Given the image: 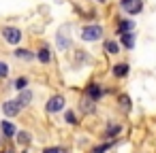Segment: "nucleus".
Wrapping results in <instances>:
<instances>
[{"mask_svg": "<svg viewBox=\"0 0 156 153\" xmlns=\"http://www.w3.org/2000/svg\"><path fill=\"white\" fill-rule=\"evenodd\" d=\"M101 36H103V26H98V24H90V26H83L81 28V41L94 43Z\"/></svg>", "mask_w": 156, "mask_h": 153, "instance_id": "nucleus-1", "label": "nucleus"}, {"mask_svg": "<svg viewBox=\"0 0 156 153\" xmlns=\"http://www.w3.org/2000/svg\"><path fill=\"white\" fill-rule=\"evenodd\" d=\"M22 104H20V100L17 98H13V100H7L5 104H2V113L7 115V117H17L20 113H22Z\"/></svg>", "mask_w": 156, "mask_h": 153, "instance_id": "nucleus-2", "label": "nucleus"}, {"mask_svg": "<svg viewBox=\"0 0 156 153\" xmlns=\"http://www.w3.org/2000/svg\"><path fill=\"white\" fill-rule=\"evenodd\" d=\"M120 7H122L128 15H137V13H141L143 2H141V0H120Z\"/></svg>", "mask_w": 156, "mask_h": 153, "instance_id": "nucleus-3", "label": "nucleus"}, {"mask_svg": "<svg viewBox=\"0 0 156 153\" xmlns=\"http://www.w3.org/2000/svg\"><path fill=\"white\" fill-rule=\"evenodd\" d=\"M2 38H5L9 45H17V43L22 41V32H20L17 28H5V30H2Z\"/></svg>", "mask_w": 156, "mask_h": 153, "instance_id": "nucleus-4", "label": "nucleus"}, {"mask_svg": "<svg viewBox=\"0 0 156 153\" xmlns=\"http://www.w3.org/2000/svg\"><path fill=\"white\" fill-rule=\"evenodd\" d=\"M64 108V98L62 96H51L49 100H47V104H45V111L47 113H58V111H62Z\"/></svg>", "mask_w": 156, "mask_h": 153, "instance_id": "nucleus-5", "label": "nucleus"}, {"mask_svg": "<svg viewBox=\"0 0 156 153\" xmlns=\"http://www.w3.org/2000/svg\"><path fill=\"white\" fill-rule=\"evenodd\" d=\"M58 47H60L62 51H66V49L71 47V36H69V26H66V28H60V32H58Z\"/></svg>", "mask_w": 156, "mask_h": 153, "instance_id": "nucleus-6", "label": "nucleus"}, {"mask_svg": "<svg viewBox=\"0 0 156 153\" xmlns=\"http://www.w3.org/2000/svg\"><path fill=\"white\" fill-rule=\"evenodd\" d=\"M86 96H88L90 100L98 102V100H101V96H103V89H101V85H98V83H90V85L86 87Z\"/></svg>", "mask_w": 156, "mask_h": 153, "instance_id": "nucleus-7", "label": "nucleus"}, {"mask_svg": "<svg viewBox=\"0 0 156 153\" xmlns=\"http://www.w3.org/2000/svg\"><path fill=\"white\" fill-rule=\"evenodd\" d=\"M0 132H2V136H7V138L17 136V130H15V125L11 121H0Z\"/></svg>", "mask_w": 156, "mask_h": 153, "instance_id": "nucleus-8", "label": "nucleus"}, {"mask_svg": "<svg viewBox=\"0 0 156 153\" xmlns=\"http://www.w3.org/2000/svg\"><path fill=\"white\" fill-rule=\"evenodd\" d=\"M79 108H81V113L83 115H90V113H94V108H96V104H94V100H90L88 96L79 102Z\"/></svg>", "mask_w": 156, "mask_h": 153, "instance_id": "nucleus-9", "label": "nucleus"}, {"mask_svg": "<svg viewBox=\"0 0 156 153\" xmlns=\"http://www.w3.org/2000/svg\"><path fill=\"white\" fill-rule=\"evenodd\" d=\"M128 32H135V22L130 19H124L118 24V34H128Z\"/></svg>", "mask_w": 156, "mask_h": 153, "instance_id": "nucleus-10", "label": "nucleus"}, {"mask_svg": "<svg viewBox=\"0 0 156 153\" xmlns=\"http://www.w3.org/2000/svg\"><path fill=\"white\" fill-rule=\"evenodd\" d=\"M17 100H20V104H22V106H28V104L34 100V94H32L30 89H24V91H20Z\"/></svg>", "mask_w": 156, "mask_h": 153, "instance_id": "nucleus-11", "label": "nucleus"}, {"mask_svg": "<svg viewBox=\"0 0 156 153\" xmlns=\"http://www.w3.org/2000/svg\"><path fill=\"white\" fill-rule=\"evenodd\" d=\"M120 41L126 49H133L135 47V32H128V34H120Z\"/></svg>", "mask_w": 156, "mask_h": 153, "instance_id": "nucleus-12", "label": "nucleus"}, {"mask_svg": "<svg viewBox=\"0 0 156 153\" xmlns=\"http://www.w3.org/2000/svg\"><path fill=\"white\" fill-rule=\"evenodd\" d=\"M37 58H39V62H41V64H49V62H51V51H49L47 47H43V49H39Z\"/></svg>", "mask_w": 156, "mask_h": 153, "instance_id": "nucleus-13", "label": "nucleus"}, {"mask_svg": "<svg viewBox=\"0 0 156 153\" xmlns=\"http://www.w3.org/2000/svg\"><path fill=\"white\" fill-rule=\"evenodd\" d=\"M120 132H122V125H120V123H111V125L107 128L105 136H107V138H115V136H118Z\"/></svg>", "mask_w": 156, "mask_h": 153, "instance_id": "nucleus-14", "label": "nucleus"}, {"mask_svg": "<svg viewBox=\"0 0 156 153\" xmlns=\"http://www.w3.org/2000/svg\"><path fill=\"white\" fill-rule=\"evenodd\" d=\"M105 51L111 53V55H115V53H120V45L115 41H105Z\"/></svg>", "mask_w": 156, "mask_h": 153, "instance_id": "nucleus-15", "label": "nucleus"}, {"mask_svg": "<svg viewBox=\"0 0 156 153\" xmlns=\"http://www.w3.org/2000/svg\"><path fill=\"white\" fill-rule=\"evenodd\" d=\"M113 75L120 77V79L126 77V75H128V64H115V66H113Z\"/></svg>", "mask_w": 156, "mask_h": 153, "instance_id": "nucleus-16", "label": "nucleus"}, {"mask_svg": "<svg viewBox=\"0 0 156 153\" xmlns=\"http://www.w3.org/2000/svg\"><path fill=\"white\" fill-rule=\"evenodd\" d=\"M26 85H28V79H26V77H17V79L13 81V87H15L17 91H24Z\"/></svg>", "mask_w": 156, "mask_h": 153, "instance_id": "nucleus-17", "label": "nucleus"}, {"mask_svg": "<svg viewBox=\"0 0 156 153\" xmlns=\"http://www.w3.org/2000/svg\"><path fill=\"white\" fill-rule=\"evenodd\" d=\"M113 145H115L113 140H109V142H103V145H98V147H94V149H92V153H105V151H109V149H111Z\"/></svg>", "mask_w": 156, "mask_h": 153, "instance_id": "nucleus-18", "label": "nucleus"}, {"mask_svg": "<svg viewBox=\"0 0 156 153\" xmlns=\"http://www.w3.org/2000/svg\"><path fill=\"white\" fill-rule=\"evenodd\" d=\"M13 53H15V58H22V60H32V58H34L28 49H15Z\"/></svg>", "mask_w": 156, "mask_h": 153, "instance_id": "nucleus-19", "label": "nucleus"}, {"mask_svg": "<svg viewBox=\"0 0 156 153\" xmlns=\"http://www.w3.org/2000/svg\"><path fill=\"white\" fill-rule=\"evenodd\" d=\"M15 140L20 142V145H28L32 138H30V134L28 132H17V136H15Z\"/></svg>", "mask_w": 156, "mask_h": 153, "instance_id": "nucleus-20", "label": "nucleus"}, {"mask_svg": "<svg viewBox=\"0 0 156 153\" xmlns=\"http://www.w3.org/2000/svg\"><path fill=\"white\" fill-rule=\"evenodd\" d=\"M43 153H69L64 147H45Z\"/></svg>", "mask_w": 156, "mask_h": 153, "instance_id": "nucleus-21", "label": "nucleus"}, {"mask_svg": "<svg viewBox=\"0 0 156 153\" xmlns=\"http://www.w3.org/2000/svg\"><path fill=\"white\" fill-rule=\"evenodd\" d=\"M64 121H66V123H71V125H75V123H77L75 113H73V111H66V113H64Z\"/></svg>", "mask_w": 156, "mask_h": 153, "instance_id": "nucleus-22", "label": "nucleus"}, {"mask_svg": "<svg viewBox=\"0 0 156 153\" xmlns=\"http://www.w3.org/2000/svg\"><path fill=\"white\" fill-rule=\"evenodd\" d=\"M9 75V66H7V62H0V79H5Z\"/></svg>", "mask_w": 156, "mask_h": 153, "instance_id": "nucleus-23", "label": "nucleus"}, {"mask_svg": "<svg viewBox=\"0 0 156 153\" xmlns=\"http://www.w3.org/2000/svg\"><path fill=\"white\" fill-rule=\"evenodd\" d=\"M120 102H122L124 111H128V108H130V98H128V96H120Z\"/></svg>", "mask_w": 156, "mask_h": 153, "instance_id": "nucleus-24", "label": "nucleus"}, {"mask_svg": "<svg viewBox=\"0 0 156 153\" xmlns=\"http://www.w3.org/2000/svg\"><path fill=\"white\" fill-rule=\"evenodd\" d=\"M5 153H15V151H13V149H11V147H9V149H7V151H5Z\"/></svg>", "mask_w": 156, "mask_h": 153, "instance_id": "nucleus-25", "label": "nucleus"}, {"mask_svg": "<svg viewBox=\"0 0 156 153\" xmlns=\"http://www.w3.org/2000/svg\"><path fill=\"white\" fill-rule=\"evenodd\" d=\"M0 147H2V138H0Z\"/></svg>", "mask_w": 156, "mask_h": 153, "instance_id": "nucleus-26", "label": "nucleus"}, {"mask_svg": "<svg viewBox=\"0 0 156 153\" xmlns=\"http://www.w3.org/2000/svg\"><path fill=\"white\" fill-rule=\"evenodd\" d=\"M96 2H105V0H96Z\"/></svg>", "mask_w": 156, "mask_h": 153, "instance_id": "nucleus-27", "label": "nucleus"}]
</instances>
